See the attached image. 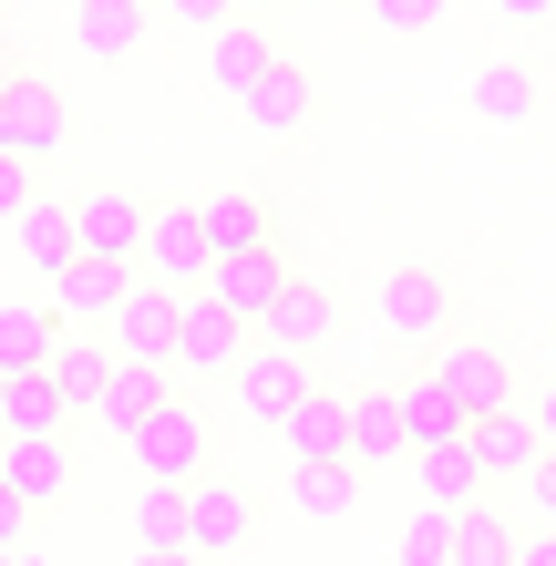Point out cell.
<instances>
[{
    "instance_id": "484cf974",
    "label": "cell",
    "mask_w": 556,
    "mask_h": 566,
    "mask_svg": "<svg viewBox=\"0 0 556 566\" xmlns=\"http://www.w3.org/2000/svg\"><path fill=\"white\" fill-rule=\"evenodd\" d=\"M135 546L145 556H196V515H186V484L176 474H155L135 494Z\"/></svg>"
},
{
    "instance_id": "4dcf8cb0",
    "label": "cell",
    "mask_w": 556,
    "mask_h": 566,
    "mask_svg": "<svg viewBox=\"0 0 556 566\" xmlns=\"http://www.w3.org/2000/svg\"><path fill=\"white\" fill-rule=\"evenodd\" d=\"M515 494H526V515H536V525H556V443L526 463V474H515Z\"/></svg>"
},
{
    "instance_id": "6da1fadb",
    "label": "cell",
    "mask_w": 556,
    "mask_h": 566,
    "mask_svg": "<svg viewBox=\"0 0 556 566\" xmlns=\"http://www.w3.org/2000/svg\"><path fill=\"white\" fill-rule=\"evenodd\" d=\"M238 350H248V319L227 310L217 289H186V319H176V371H186V381H227V371H238Z\"/></svg>"
},
{
    "instance_id": "f546056e",
    "label": "cell",
    "mask_w": 556,
    "mask_h": 566,
    "mask_svg": "<svg viewBox=\"0 0 556 566\" xmlns=\"http://www.w3.org/2000/svg\"><path fill=\"white\" fill-rule=\"evenodd\" d=\"M52 340H62V310H0V371L52 360Z\"/></svg>"
},
{
    "instance_id": "4316f807",
    "label": "cell",
    "mask_w": 556,
    "mask_h": 566,
    "mask_svg": "<svg viewBox=\"0 0 556 566\" xmlns=\"http://www.w3.org/2000/svg\"><path fill=\"white\" fill-rule=\"evenodd\" d=\"M412 432H402V391H350V463H402Z\"/></svg>"
},
{
    "instance_id": "74e56055",
    "label": "cell",
    "mask_w": 556,
    "mask_h": 566,
    "mask_svg": "<svg viewBox=\"0 0 556 566\" xmlns=\"http://www.w3.org/2000/svg\"><path fill=\"white\" fill-rule=\"evenodd\" d=\"M238 11H258V21H269V11H279V0H238Z\"/></svg>"
},
{
    "instance_id": "7a4b0ae2",
    "label": "cell",
    "mask_w": 556,
    "mask_h": 566,
    "mask_svg": "<svg viewBox=\"0 0 556 566\" xmlns=\"http://www.w3.org/2000/svg\"><path fill=\"white\" fill-rule=\"evenodd\" d=\"M422 371H433L443 391H453V402H464V412H495V402H526V391H515V360L495 350V340H453V329H443V340H433V360H422Z\"/></svg>"
},
{
    "instance_id": "d6a6232c",
    "label": "cell",
    "mask_w": 556,
    "mask_h": 566,
    "mask_svg": "<svg viewBox=\"0 0 556 566\" xmlns=\"http://www.w3.org/2000/svg\"><path fill=\"white\" fill-rule=\"evenodd\" d=\"M21 536H31V494L0 474V556H21Z\"/></svg>"
},
{
    "instance_id": "52a82bcc",
    "label": "cell",
    "mask_w": 556,
    "mask_h": 566,
    "mask_svg": "<svg viewBox=\"0 0 556 566\" xmlns=\"http://www.w3.org/2000/svg\"><path fill=\"white\" fill-rule=\"evenodd\" d=\"M176 319H186V289L135 279V289H124V310H114L104 329H114V350H124V360H166V371H176Z\"/></svg>"
},
{
    "instance_id": "83f0119b",
    "label": "cell",
    "mask_w": 556,
    "mask_h": 566,
    "mask_svg": "<svg viewBox=\"0 0 556 566\" xmlns=\"http://www.w3.org/2000/svg\"><path fill=\"white\" fill-rule=\"evenodd\" d=\"M155 402H166V360H114V381L93 391V422H104V432H135Z\"/></svg>"
},
{
    "instance_id": "e575fe53",
    "label": "cell",
    "mask_w": 556,
    "mask_h": 566,
    "mask_svg": "<svg viewBox=\"0 0 556 566\" xmlns=\"http://www.w3.org/2000/svg\"><path fill=\"white\" fill-rule=\"evenodd\" d=\"M166 11H176L186 31H217V21H238V0H166Z\"/></svg>"
},
{
    "instance_id": "8992f818",
    "label": "cell",
    "mask_w": 556,
    "mask_h": 566,
    "mask_svg": "<svg viewBox=\"0 0 556 566\" xmlns=\"http://www.w3.org/2000/svg\"><path fill=\"white\" fill-rule=\"evenodd\" d=\"M186 515H196V556H238L258 536V494L238 474H207V463L186 474Z\"/></svg>"
},
{
    "instance_id": "8d00e7d4",
    "label": "cell",
    "mask_w": 556,
    "mask_h": 566,
    "mask_svg": "<svg viewBox=\"0 0 556 566\" xmlns=\"http://www.w3.org/2000/svg\"><path fill=\"white\" fill-rule=\"evenodd\" d=\"M526 412H536V432L556 443V381H546V391H526Z\"/></svg>"
},
{
    "instance_id": "ac0fdd59",
    "label": "cell",
    "mask_w": 556,
    "mask_h": 566,
    "mask_svg": "<svg viewBox=\"0 0 556 566\" xmlns=\"http://www.w3.org/2000/svg\"><path fill=\"white\" fill-rule=\"evenodd\" d=\"M474 114L484 124H495V135H515V124H536L546 114V83H536V62H484V73H474Z\"/></svg>"
},
{
    "instance_id": "8fae6325",
    "label": "cell",
    "mask_w": 556,
    "mask_h": 566,
    "mask_svg": "<svg viewBox=\"0 0 556 566\" xmlns=\"http://www.w3.org/2000/svg\"><path fill=\"white\" fill-rule=\"evenodd\" d=\"M145 279H166V289H207V269H217V248H207V227H196V207H155V227H145V258H135Z\"/></svg>"
},
{
    "instance_id": "60d3db41",
    "label": "cell",
    "mask_w": 556,
    "mask_h": 566,
    "mask_svg": "<svg viewBox=\"0 0 556 566\" xmlns=\"http://www.w3.org/2000/svg\"><path fill=\"white\" fill-rule=\"evenodd\" d=\"M0 391H11V371H0Z\"/></svg>"
},
{
    "instance_id": "ba28073f",
    "label": "cell",
    "mask_w": 556,
    "mask_h": 566,
    "mask_svg": "<svg viewBox=\"0 0 556 566\" xmlns=\"http://www.w3.org/2000/svg\"><path fill=\"white\" fill-rule=\"evenodd\" d=\"M124 443H135V463H145V474H196V463H207V412H196L186 402V391H166V402H155L135 432H124Z\"/></svg>"
},
{
    "instance_id": "1f68e13d",
    "label": "cell",
    "mask_w": 556,
    "mask_h": 566,
    "mask_svg": "<svg viewBox=\"0 0 556 566\" xmlns=\"http://www.w3.org/2000/svg\"><path fill=\"white\" fill-rule=\"evenodd\" d=\"M21 207H31V155H21V145H0V227H11Z\"/></svg>"
},
{
    "instance_id": "836d02e7",
    "label": "cell",
    "mask_w": 556,
    "mask_h": 566,
    "mask_svg": "<svg viewBox=\"0 0 556 566\" xmlns=\"http://www.w3.org/2000/svg\"><path fill=\"white\" fill-rule=\"evenodd\" d=\"M371 21H381V31H433L443 0H371Z\"/></svg>"
},
{
    "instance_id": "9c48e42d",
    "label": "cell",
    "mask_w": 556,
    "mask_h": 566,
    "mask_svg": "<svg viewBox=\"0 0 556 566\" xmlns=\"http://www.w3.org/2000/svg\"><path fill=\"white\" fill-rule=\"evenodd\" d=\"M124 289H135V258H93V248H73V258L52 269V310L104 329V319L124 310Z\"/></svg>"
},
{
    "instance_id": "44dd1931",
    "label": "cell",
    "mask_w": 556,
    "mask_h": 566,
    "mask_svg": "<svg viewBox=\"0 0 556 566\" xmlns=\"http://www.w3.org/2000/svg\"><path fill=\"white\" fill-rule=\"evenodd\" d=\"M412 484H422V505H474V494H484V453H474V432H453V443H422V453H412Z\"/></svg>"
},
{
    "instance_id": "ab89813d",
    "label": "cell",
    "mask_w": 556,
    "mask_h": 566,
    "mask_svg": "<svg viewBox=\"0 0 556 566\" xmlns=\"http://www.w3.org/2000/svg\"><path fill=\"white\" fill-rule=\"evenodd\" d=\"M300 11H340V0H300Z\"/></svg>"
},
{
    "instance_id": "277c9868",
    "label": "cell",
    "mask_w": 556,
    "mask_h": 566,
    "mask_svg": "<svg viewBox=\"0 0 556 566\" xmlns=\"http://www.w3.org/2000/svg\"><path fill=\"white\" fill-rule=\"evenodd\" d=\"M227 391H238V412H248V422H269V432H279V412L310 391V360L248 329V350H238V371H227Z\"/></svg>"
},
{
    "instance_id": "f1b7e54d",
    "label": "cell",
    "mask_w": 556,
    "mask_h": 566,
    "mask_svg": "<svg viewBox=\"0 0 556 566\" xmlns=\"http://www.w3.org/2000/svg\"><path fill=\"white\" fill-rule=\"evenodd\" d=\"M402 432H412V453H422V443H453V432H474V412L453 402L433 371H422V381H402Z\"/></svg>"
},
{
    "instance_id": "7c38bea8",
    "label": "cell",
    "mask_w": 556,
    "mask_h": 566,
    "mask_svg": "<svg viewBox=\"0 0 556 566\" xmlns=\"http://www.w3.org/2000/svg\"><path fill=\"white\" fill-rule=\"evenodd\" d=\"M331 329H340V298L319 289V279H289V289L269 298V319H258V340H279V350L319 360V350H331Z\"/></svg>"
},
{
    "instance_id": "4fadbf2b",
    "label": "cell",
    "mask_w": 556,
    "mask_h": 566,
    "mask_svg": "<svg viewBox=\"0 0 556 566\" xmlns=\"http://www.w3.org/2000/svg\"><path fill=\"white\" fill-rule=\"evenodd\" d=\"M238 114L258 124V135H300V124L319 114V83H310V62H289V52H279L269 73H258V83L238 93Z\"/></svg>"
},
{
    "instance_id": "9a60e30c",
    "label": "cell",
    "mask_w": 556,
    "mask_h": 566,
    "mask_svg": "<svg viewBox=\"0 0 556 566\" xmlns=\"http://www.w3.org/2000/svg\"><path fill=\"white\" fill-rule=\"evenodd\" d=\"M269 62H279V42H269V21H258V11H238V21L207 31V83L227 93V104H238V93L269 73Z\"/></svg>"
},
{
    "instance_id": "30bf717a",
    "label": "cell",
    "mask_w": 556,
    "mask_h": 566,
    "mask_svg": "<svg viewBox=\"0 0 556 566\" xmlns=\"http://www.w3.org/2000/svg\"><path fill=\"white\" fill-rule=\"evenodd\" d=\"M145 227H155V207L135 186H93V196H73V238L93 248V258H145Z\"/></svg>"
},
{
    "instance_id": "d590c367",
    "label": "cell",
    "mask_w": 556,
    "mask_h": 566,
    "mask_svg": "<svg viewBox=\"0 0 556 566\" xmlns=\"http://www.w3.org/2000/svg\"><path fill=\"white\" fill-rule=\"evenodd\" d=\"M495 11H505L515 31H536V21H556V0H495Z\"/></svg>"
},
{
    "instance_id": "d6986e66",
    "label": "cell",
    "mask_w": 556,
    "mask_h": 566,
    "mask_svg": "<svg viewBox=\"0 0 556 566\" xmlns=\"http://www.w3.org/2000/svg\"><path fill=\"white\" fill-rule=\"evenodd\" d=\"M83 402L62 391V371L52 360H31V371H11V391H0V432H62Z\"/></svg>"
},
{
    "instance_id": "e0dca14e",
    "label": "cell",
    "mask_w": 556,
    "mask_h": 566,
    "mask_svg": "<svg viewBox=\"0 0 556 566\" xmlns=\"http://www.w3.org/2000/svg\"><path fill=\"white\" fill-rule=\"evenodd\" d=\"M196 227H207V248L227 258V248H269L279 238V207L258 186H217V196H196Z\"/></svg>"
},
{
    "instance_id": "5b68a950",
    "label": "cell",
    "mask_w": 556,
    "mask_h": 566,
    "mask_svg": "<svg viewBox=\"0 0 556 566\" xmlns=\"http://www.w3.org/2000/svg\"><path fill=\"white\" fill-rule=\"evenodd\" d=\"M381 329H391V340H412V350H433L443 329H453V279L422 269V258H412V269H391L381 279Z\"/></svg>"
},
{
    "instance_id": "f35d334b",
    "label": "cell",
    "mask_w": 556,
    "mask_h": 566,
    "mask_svg": "<svg viewBox=\"0 0 556 566\" xmlns=\"http://www.w3.org/2000/svg\"><path fill=\"white\" fill-rule=\"evenodd\" d=\"M11 73H21V62H11V52H0V93H11Z\"/></svg>"
},
{
    "instance_id": "7402d4cb",
    "label": "cell",
    "mask_w": 556,
    "mask_h": 566,
    "mask_svg": "<svg viewBox=\"0 0 556 566\" xmlns=\"http://www.w3.org/2000/svg\"><path fill=\"white\" fill-rule=\"evenodd\" d=\"M289 505H300L310 525H340L350 505H361V463L350 453H310L300 474H289Z\"/></svg>"
},
{
    "instance_id": "5bb4252c",
    "label": "cell",
    "mask_w": 556,
    "mask_h": 566,
    "mask_svg": "<svg viewBox=\"0 0 556 566\" xmlns=\"http://www.w3.org/2000/svg\"><path fill=\"white\" fill-rule=\"evenodd\" d=\"M155 0H73V52L83 62H135Z\"/></svg>"
},
{
    "instance_id": "2e32d148",
    "label": "cell",
    "mask_w": 556,
    "mask_h": 566,
    "mask_svg": "<svg viewBox=\"0 0 556 566\" xmlns=\"http://www.w3.org/2000/svg\"><path fill=\"white\" fill-rule=\"evenodd\" d=\"M207 289H217L227 310H238V319L258 329V319H269V298L289 289V269H279V238H269V248H227L217 269H207Z\"/></svg>"
},
{
    "instance_id": "d4e9b609",
    "label": "cell",
    "mask_w": 556,
    "mask_h": 566,
    "mask_svg": "<svg viewBox=\"0 0 556 566\" xmlns=\"http://www.w3.org/2000/svg\"><path fill=\"white\" fill-rule=\"evenodd\" d=\"M0 474H11L31 505H52V494L73 484V453H62V432H0Z\"/></svg>"
},
{
    "instance_id": "3957f363",
    "label": "cell",
    "mask_w": 556,
    "mask_h": 566,
    "mask_svg": "<svg viewBox=\"0 0 556 566\" xmlns=\"http://www.w3.org/2000/svg\"><path fill=\"white\" fill-rule=\"evenodd\" d=\"M0 145H21L31 165L73 145V104H62L52 73H11V93H0Z\"/></svg>"
},
{
    "instance_id": "ffe728a7",
    "label": "cell",
    "mask_w": 556,
    "mask_h": 566,
    "mask_svg": "<svg viewBox=\"0 0 556 566\" xmlns=\"http://www.w3.org/2000/svg\"><path fill=\"white\" fill-rule=\"evenodd\" d=\"M279 443L300 453V463H310V453H350V391H319V381H310L300 402L279 412Z\"/></svg>"
},
{
    "instance_id": "603a6c76",
    "label": "cell",
    "mask_w": 556,
    "mask_h": 566,
    "mask_svg": "<svg viewBox=\"0 0 556 566\" xmlns=\"http://www.w3.org/2000/svg\"><path fill=\"white\" fill-rule=\"evenodd\" d=\"M11 248H21V269H31V279H52L62 258L83 248V238H73V207H62V196H42V186H31V207L11 217Z\"/></svg>"
},
{
    "instance_id": "cb8c5ba5",
    "label": "cell",
    "mask_w": 556,
    "mask_h": 566,
    "mask_svg": "<svg viewBox=\"0 0 556 566\" xmlns=\"http://www.w3.org/2000/svg\"><path fill=\"white\" fill-rule=\"evenodd\" d=\"M474 453H484V474H526V463L546 453V432H536V412L526 402H495V412H474Z\"/></svg>"
}]
</instances>
